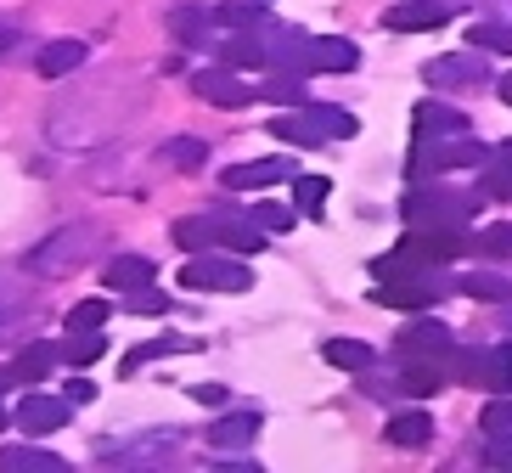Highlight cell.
I'll return each mask as SVG.
<instances>
[{"mask_svg": "<svg viewBox=\"0 0 512 473\" xmlns=\"http://www.w3.org/2000/svg\"><path fill=\"white\" fill-rule=\"evenodd\" d=\"M479 209H484V192H451L439 181H428V186L417 181V192H406V203H400L406 226H456V231Z\"/></svg>", "mask_w": 512, "mask_h": 473, "instance_id": "cell-1", "label": "cell"}, {"mask_svg": "<svg viewBox=\"0 0 512 473\" xmlns=\"http://www.w3.org/2000/svg\"><path fill=\"white\" fill-rule=\"evenodd\" d=\"M490 147L479 136H417V158H411V181H439L445 169H484Z\"/></svg>", "mask_w": 512, "mask_h": 473, "instance_id": "cell-2", "label": "cell"}, {"mask_svg": "<svg viewBox=\"0 0 512 473\" xmlns=\"http://www.w3.org/2000/svg\"><path fill=\"white\" fill-rule=\"evenodd\" d=\"M96 243V226H68V231H51L46 243L29 254V271L34 276H68L85 265V254H91Z\"/></svg>", "mask_w": 512, "mask_h": 473, "instance_id": "cell-3", "label": "cell"}, {"mask_svg": "<svg viewBox=\"0 0 512 473\" xmlns=\"http://www.w3.org/2000/svg\"><path fill=\"white\" fill-rule=\"evenodd\" d=\"M181 288L192 293H248L254 288V271L242 260H220V254H192L181 265Z\"/></svg>", "mask_w": 512, "mask_h": 473, "instance_id": "cell-4", "label": "cell"}, {"mask_svg": "<svg viewBox=\"0 0 512 473\" xmlns=\"http://www.w3.org/2000/svg\"><path fill=\"white\" fill-rule=\"evenodd\" d=\"M445 293H456V288L439 271H428V276H383L372 299L383 310H428V305H439Z\"/></svg>", "mask_w": 512, "mask_h": 473, "instance_id": "cell-5", "label": "cell"}, {"mask_svg": "<svg viewBox=\"0 0 512 473\" xmlns=\"http://www.w3.org/2000/svg\"><path fill=\"white\" fill-rule=\"evenodd\" d=\"M422 79L434 91H479L484 79H490V68H484L479 46H467V51H451V57H434L422 68Z\"/></svg>", "mask_w": 512, "mask_h": 473, "instance_id": "cell-6", "label": "cell"}, {"mask_svg": "<svg viewBox=\"0 0 512 473\" xmlns=\"http://www.w3.org/2000/svg\"><path fill=\"white\" fill-rule=\"evenodd\" d=\"M456 367H462L467 383H479V389H490V395H512V338L507 344H490V350L456 355Z\"/></svg>", "mask_w": 512, "mask_h": 473, "instance_id": "cell-7", "label": "cell"}, {"mask_svg": "<svg viewBox=\"0 0 512 473\" xmlns=\"http://www.w3.org/2000/svg\"><path fill=\"white\" fill-rule=\"evenodd\" d=\"M400 248L417 254L422 265H451V260H462V254H473V243H467L456 226H411L406 237H400Z\"/></svg>", "mask_w": 512, "mask_h": 473, "instance_id": "cell-8", "label": "cell"}, {"mask_svg": "<svg viewBox=\"0 0 512 473\" xmlns=\"http://www.w3.org/2000/svg\"><path fill=\"white\" fill-rule=\"evenodd\" d=\"M96 451L107 462H164L169 451H181V428H147L136 440H102Z\"/></svg>", "mask_w": 512, "mask_h": 473, "instance_id": "cell-9", "label": "cell"}, {"mask_svg": "<svg viewBox=\"0 0 512 473\" xmlns=\"http://www.w3.org/2000/svg\"><path fill=\"white\" fill-rule=\"evenodd\" d=\"M462 6L467 0H400L383 23H389L394 34H428V29H439V23H451Z\"/></svg>", "mask_w": 512, "mask_h": 473, "instance_id": "cell-10", "label": "cell"}, {"mask_svg": "<svg viewBox=\"0 0 512 473\" xmlns=\"http://www.w3.org/2000/svg\"><path fill=\"white\" fill-rule=\"evenodd\" d=\"M68 412H74V400H68V395H62V400L57 395H23V400H17V412H12V423L40 440V434L68 428Z\"/></svg>", "mask_w": 512, "mask_h": 473, "instance_id": "cell-11", "label": "cell"}, {"mask_svg": "<svg viewBox=\"0 0 512 473\" xmlns=\"http://www.w3.org/2000/svg\"><path fill=\"white\" fill-rule=\"evenodd\" d=\"M394 350L406 355V361H439V355L456 350V338H451V327H445V321H411V327H400Z\"/></svg>", "mask_w": 512, "mask_h": 473, "instance_id": "cell-12", "label": "cell"}, {"mask_svg": "<svg viewBox=\"0 0 512 473\" xmlns=\"http://www.w3.org/2000/svg\"><path fill=\"white\" fill-rule=\"evenodd\" d=\"M192 85H197V96H203V102H214V107H248L259 96L254 85H248V79H237L231 68H203Z\"/></svg>", "mask_w": 512, "mask_h": 473, "instance_id": "cell-13", "label": "cell"}, {"mask_svg": "<svg viewBox=\"0 0 512 473\" xmlns=\"http://www.w3.org/2000/svg\"><path fill=\"white\" fill-rule=\"evenodd\" d=\"M355 62H361L355 40H338V34H321L304 46V74H349Z\"/></svg>", "mask_w": 512, "mask_h": 473, "instance_id": "cell-14", "label": "cell"}, {"mask_svg": "<svg viewBox=\"0 0 512 473\" xmlns=\"http://www.w3.org/2000/svg\"><path fill=\"white\" fill-rule=\"evenodd\" d=\"M293 175V158H259V164H231L220 181L231 186V192H259V186H276Z\"/></svg>", "mask_w": 512, "mask_h": 473, "instance_id": "cell-15", "label": "cell"}, {"mask_svg": "<svg viewBox=\"0 0 512 473\" xmlns=\"http://www.w3.org/2000/svg\"><path fill=\"white\" fill-rule=\"evenodd\" d=\"M152 276H158V265H152L147 254H113V260H107V271H102V282L113 293H130V288H147Z\"/></svg>", "mask_w": 512, "mask_h": 473, "instance_id": "cell-16", "label": "cell"}, {"mask_svg": "<svg viewBox=\"0 0 512 473\" xmlns=\"http://www.w3.org/2000/svg\"><path fill=\"white\" fill-rule=\"evenodd\" d=\"M411 124H417V136H467V113H456L451 102H417Z\"/></svg>", "mask_w": 512, "mask_h": 473, "instance_id": "cell-17", "label": "cell"}, {"mask_svg": "<svg viewBox=\"0 0 512 473\" xmlns=\"http://www.w3.org/2000/svg\"><path fill=\"white\" fill-rule=\"evenodd\" d=\"M57 361H62V344H46V338H40V344H23L17 361H12V378L17 383H46Z\"/></svg>", "mask_w": 512, "mask_h": 473, "instance_id": "cell-18", "label": "cell"}, {"mask_svg": "<svg viewBox=\"0 0 512 473\" xmlns=\"http://www.w3.org/2000/svg\"><path fill=\"white\" fill-rule=\"evenodd\" d=\"M254 434H259V412H231V417H220V423L209 428V445L214 451H248Z\"/></svg>", "mask_w": 512, "mask_h": 473, "instance_id": "cell-19", "label": "cell"}, {"mask_svg": "<svg viewBox=\"0 0 512 473\" xmlns=\"http://www.w3.org/2000/svg\"><path fill=\"white\" fill-rule=\"evenodd\" d=\"M85 40H51V46H40V57H34V68L46 79H62V74H74V68H85Z\"/></svg>", "mask_w": 512, "mask_h": 473, "instance_id": "cell-20", "label": "cell"}, {"mask_svg": "<svg viewBox=\"0 0 512 473\" xmlns=\"http://www.w3.org/2000/svg\"><path fill=\"white\" fill-rule=\"evenodd\" d=\"M68 462L57 451H40V445H6L0 451V473H62Z\"/></svg>", "mask_w": 512, "mask_h": 473, "instance_id": "cell-21", "label": "cell"}, {"mask_svg": "<svg viewBox=\"0 0 512 473\" xmlns=\"http://www.w3.org/2000/svg\"><path fill=\"white\" fill-rule=\"evenodd\" d=\"M220 62H226V68H271V51H265L259 29H237L226 46H220Z\"/></svg>", "mask_w": 512, "mask_h": 473, "instance_id": "cell-22", "label": "cell"}, {"mask_svg": "<svg viewBox=\"0 0 512 473\" xmlns=\"http://www.w3.org/2000/svg\"><path fill=\"white\" fill-rule=\"evenodd\" d=\"M214 231H220V243L237 248V254H259V248H265V226H259V220H242V214H214Z\"/></svg>", "mask_w": 512, "mask_h": 473, "instance_id": "cell-23", "label": "cell"}, {"mask_svg": "<svg viewBox=\"0 0 512 473\" xmlns=\"http://www.w3.org/2000/svg\"><path fill=\"white\" fill-rule=\"evenodd\" d=\"M271 136H276V141H293V147H321V141H327V130H321V124L299 107V113H276V119H271Z\"/></svg>", "mask_w": 512, "mask_h": 473, "instance_id": "cell-24", "label": "cell"}, {"mask_svg": "<svg viewBox=\"0 0 512 473\" xmlns=\"http://www.w3.org/2000/svg\"><path fill=\"white\" fill-rule=\"evenodd\" d=\"M389 440L400 445V451H422V445L434 440V417L428 412H394L389 417Z\"/></svg>", "mask_w": 512, "mask_h": 473, "instance_id": "cell-25", "label": "cell"}, {"mask_svg": "<svg viewBox=\"0 0 512 473\" xmlns=\"http://www.w3.org/2000/svg\"><path fill=\"white\" fill-rule=\"evenodd\" d=\"M192 350H203V338H147V344H136L124 355V378L136 367H147V361H158V355H192Z\"/></svg>", "mask_w": 512, "mask_h": 473, "instance_id": "cell-26", "label": "cell"}, {"mask_svg": "<svg viewBox=\"0 0 512 473\" xmlns=\"http://www.w3.org/2000/svg\"><path fill=\"white\" fill-rule=\"evenodd\" d=\"M456 293H467V299H479V305H507L512 299V282L496 271H467L462 282H456Z\"/></svg>", "mask_w": 512, "mask_h": 473, "instance_id": "cell-27", "label": "cell"}, {"mask_svg": "<svg viewBox=\"0 0 512 473\" xmlns=\"http://www.w3.org/2000/svg\"><path fill=\"white\" fill-rule=\"evenodd\" d=\"M321 355H327L332 367H344V372H366L377 361V350H372V344H361V338H327Z\"/></svg>", "mask_w": 512, "mask_h": 473, "instance_id": "cell-28", "label": "cell"}, {"mask_svg": "<svg viewBox=\"0 0 512 473\" xmlns=\"http://www.w3.org/2000/svg\"><path fill=\"white\" fill-rule=\"evenodd\" d=\"M209 23H214V12H203V6H175V17H169V29H175L181 46H209Z\"/></svg>", "mask_w": 512, "mask_h": 473, "instance_id": "cell-29", "label": "cell"}, {"mask_svg": "<svg viewBox=\"0 0 512 473\" xmlns=\"http://www.w3.org/2000/svg\"><path fill=\"white\" fill-rule=\"evenodd\" d=\"M102 355H107L102 327H96V333H68V344H62V361H68V367H96Z\"/></svg>", "mask_w": 512, "mask_h": 473, "instance_id": "cell-30", "label": "cell"}, {"mask_svg": "<svg viewBox=\"0 0 512 473\" xmlns=\"http://www.w3.org/2000/svg\"><path fill=\"white\" fill-rule=\"evenodd\" d=\"M304 113L327 130V141H349L355 130H361V124H355V113H344V107H332V102H310Z\"/></svg>", "mask_w": 512, "mask_h": 473, "instance_id": "cell-31", "label": "cell"}, {"mask_svg": "<svg viewBox=\"0 0 512 473\" xmlns=\"http://www.w3.org/2000/svg\"><path fill=\"white\" fill-rule=\"evenodd\" d=\"M158 158H164V164H175V169H203L209 147H203L197 136H175V141H164V147H158Z\"/></svg>", "mask_w": 512, "mask_h": 473, "instance_id": "cell-32", "label": "cell"}, {"mask_svg": "<svg viewBox=\"0 0 512 473\" xmlns=\"http://www.w3.org/2000/svg\"><path fill=\"white\" fill-rule=\"evenodd\" d=\"M467 46L512 57V23H467Z\"/></svg>", "mask_w": 512, "mask_h": 473, "instance_id": "cell-33", "label": "cell"}, {"mask_svg": "<svg viewBox=\"0 0 512 473\" xmlns=\"http://www.w3.org/2000/svg\"><path fill=\"white\" fill-rule=\"evenodd\" d=\"M175 243L203 254V248H220V231H214V214L209 220H175Z\"/></svg>", "mask_w": 512, "mask_h": 473, "instance_id": "cell-34", "label": "cell"}, {"mask_svg": "<svg viewBox=\"0 0 512 473\" xmlns=\"http://www.w3.org/2000/svg\"><path fill=\"white\" fill-rule=\"evenodd\" d=\"M400 389H406V395H439V389H445V372L434 367V361H411L406 367V378H400Z\"/></svg>", "mask_w": 512, "mask_h": 473, "instance_id": "cell-35", "label": "cell"}, {"mask_svg": "<svg viewBox=\"0 0 512 473\" xmlns=\"http://www.w3.org/2000/svg\"><path fill=\"white\" fill-rule=\"evenodd\" d=\"M473 254H484V260H512V220L484 226L479 237H473Z\"/></svg>", "mask_w": 512, "mask_h": 473, "instance_id": "cell-36", "label": "cell"}, {"mask_svg": "<svg viewBox=\"0 0 512 473\" xmlns=\"http://www.w3.org/2000/svg\"><path fill=\"white\" fill-rule=\"evenodd\" d=\"M107 316H113V305H107V299H79V305L68 310V333H96Z\"/></svg>", "mask_w": 512, "mask_h": 473, "instance_id": "cell-37", "label": "cell"}, {"mask_svg": "<svg viewBox=\"0 0 512 473\" xmlns=\"http://www.w3.org/2000/svg\"><path fill=\"white\" fill-rule=\"evenodd\" d=\"M327 192H332V181H327V175H293V203H299V209L321 214Z\"/></svg>", "mask_w": 512, "mask_h": 473, "instance_id": "cell-38", "label": "cell"}, {"mask_svg": "<svg viewBox=\"0 0 512 473\" xmlns=\"http://www.w3.org/2000/svg\"><path fill=\"white\" fill-rule=\"evenodd\" d=\"M271 12H259L248 0H231V6H214V23H226V29H259Z\"/></svg>", "mask_w": 512, "mask_h": 473, "instance_id": "cell-39", "label": "cell"}, {"mask_svg": "<svg viewBox=\"0 0 512 473\" xmlns=\"http://www.w3.org/2000/svg\"><path fill=\"white\" fill-rule=\"evenodd\" d=\"M479 192H484V198H512V164L490 158V164L479 169Z\"/></svg>", "mask_w": 512, "mask_h": 473, "instance_id": "cell-40", "label": "cell"}, {"mask_svg": "<svg viewBox=\"0 0 512 473\" xmlns=\"http://www.w3.org/2000/svg\"><path fill=\"white\" fill-rule=\"evenodd\" d=\"M124 310H136V316H164L169 293H158L152 282H147V288H130V293H124Z\"/></svg>", "mask_w": 512, "mask_h": 473, "instance_id": "cell-41", "label": "cell"}, {"mask_svg": "<svg viewBox=\"0 0 512 473\" xmlns=\"http://www.w3.org/2000/svg\"><path fill=\"white\" fill-rule=\"evenodd\" d=\"M479 428H484V440H490V434H512V395L490 400V406H484V417H479Z\"/></svg>", "mask_w": 512, "mask_h": 473, "instance_id": "cell-42", "label": "cell"}, {"mask_svg": "<svg viewBox=\"0 0 512 473\" xmlns=\"http://www.w3.org/2000/svg\"><path fill=\"white\" fill-rule=\"evenodd\" d=\"M259 96H271V102H287V107H299L304 102V91H299V74H282V79H271Z\"/></svg>", "mask_w": 512, "mask_h": 473, "instance_id": "cell-43", "label": "cell"}, {"mask_svg": "<svg viewBox=\"0 0 512 473\" xmlns=\"http://www.w3.org/2000/svg\"><path fill=\"white\" fill-rule=\"evenodd\" d=\"M254 220L265 231H287L293 226V209H282V203H254Z\"/></svg>", "mask_w": 512, "mask_h": 473, "instance_id": "cell-44", "label": "cell"}, {"mask_svg": "<svg viewBox=\"0 0 512 473\" xmlns=\"http://www.w3.org/2000/svg\"><path fill=\"white\" fill-rule=\"evenodd\" d=\"M17 305H23V276L0 265V316H6V310H17Z\"/></svg>", "mask_w": 512, "mask_h": 473, "instance_id": "cell-45", "label": "cell"}, {"mask_svg": "<svg viewBox=\"0 0 512 473\" xmlns=\"http://www.w3.org/2000/svg\"><path fill=\"white\" fill-rule=\"evenodd\" d=\"M490 468H512V434H490V451H484Z\"/></svg>", "mask_w": 512, "mask_h": 473, "instance_id": "cell-46", "label": "cell"}, {"mask_svg": "<svg viewBox=\"0 0 512 473\" xmlns=\"http://www.w3.org/2000/svg\"><path fill=\"white\" fill-rule=\"evenodd\" d=\"M186 395H192L197 406H226V383H192Z\"/></svg>", "mask_w": 512, "mask_h": 473, "instance_id": "cell-47", "label": "cell"}, {"mask_svg": "<svg viewBox=\"0 0 512 473\" xmlns=\"http://www.w3.org/2000/svg\"><path fill=\"white\" fill-rule=\"evenodd\" d=\"M68 400H74V406H91V400H96V383L74 378V383H68Z\"/></svg>", "mask_w": 512, "mask_h": 473, "instance_id": "cell-48", "label": "cell"}, {"mask_svg": "<svg viewBox=\"0 0 512 473\" xmlns=\"http://www.w3.org/2000/svg\"><path fill=\"white\" fill-rule=\"evenodd\" d=\"M17 46V23H0V51H12Z\"/></svg>", "mask_w": 512, "mask_h": 473, "instance_id": "cell-49", "label": "cell"}, {"mask_svg": "<svg viewBox=\"0 0 512 473\" xmlns=\"http://www.w3.org/2000/svg\"><path fill=\"white\" fill-rule=\"evenodd\" d=\"M12 383H17V378H12V367H0V395H6V389H12Z\"/></svg>", "mask_w": 512, "mask_h": 473, "instance_id": "cell-50", "label": "cell"}, {"mask_svg": "<svg viewBox=\"0 0 512 473\" xmlns=\"http://www.w3.org/2000/svg\"><path fill=\"white\" fill-rule=\"evenodd\" d=\"M496 158H501V164H512V141H501V147H496Z\"/></svg>", "mask_w": 512, "mask_h": 473, "instance_id": "cell-51", "label": "cell"}, {"mask_svg": "<svg viewBox=\"0 0 512 473\" xmlns=\"http://www.w3.org/2000/svg\"><path fill=\"white\" fill-rule=\"evenodd\" d=\"M501 102H512V74H507V79H501Z\"/></svg>", "mask_w": 512, "mask_h": 473, "instance_id": "cell-52", "label": "cell"}, {"mask_svg": "<svg viewBox=\"0 0 512 473\" xmlns=\"http://www.w3.org/2000/svg\"><path fill=\"white\" fill-rule=\"evenodd\" d=\"M6 423H12V417H6V412H0V428H6Z\"/></svg>", "mask_w": 512, "mask_h": 473, "instance_id": "cell-53", "label": "cell"}]
</instances>
